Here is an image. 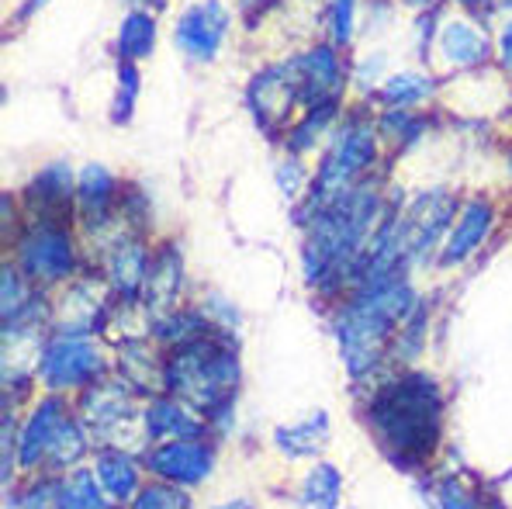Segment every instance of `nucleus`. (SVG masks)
<instances>
[{
	"label": "nucleus",
	"instance_id": "obj_40",
	"mask_svg": "<svg viewBox=\"0 0 512 509\" xmlns=\"http://www.w3.org/2000/svg\"><path fill=\"white\" fill-rule=\"evenodd\" d=\"M243 4V14H250V18H256V14H267L270 7L277 4V0H239Z\"/></svg>",
	"mask_w": 512,
	"mask_h": 509
},
{
	"label": "nucleus",
	"instance_id": "obj_34",
	"mask_svg": "<svg viewBox=\"0 0 512 509\" xmlns=\"http://www.w3.org/2000/svg\"><path fill=\"white\" fill-rule=\"evenodd\" d=\"M378 132L384 139H395L398 146H409L423 132V118H412L405 111H384L378 118Z\"/></svg>",
	"mask_w": 512,
	"mask_h": 509
},
{
	"label": "nucleus",
	"instance_id": "obj_38",
	"mask_svg": "<svg viewBox=\"0 0 512 509\" xmlns=\"http://www.w3.org/2000/svg\"><path fill=\"white\" fill-rule=\"evenodd\" d=\"M457 4H461L468 14H474V18H488V14L495 11V4H499V0H457Z\"/></svg>",
	"mask_w": 512,
	"mask_h": 509
},
{
	"label": "nucleus",
	"instance_id": "obj_36",
	"mask_svg": "<svg viewBox=\"0 0 512 509\" xmlns=\"http://www.w3.org/2000/svg\"><path fill=\"white\" fill-rule=\"evenodd\" d=\"M381 63H384V56H371V59H364V63L357 66V80H360V87H374V77H378Z\"/></svg>",
	"mask_w": 512,
	"mask_h": 509
},
{
	"label": "nucleus",
	"instance_id": "obj_5",
	"mask_svg": "<svg viewBox=\"0 0 512 509\" xmlns=\"http://www.w3.org/2000/svg\"><path fill=\"white\" fill-rule=\"evenodd\" d=\"M87 451L90 430L80 409H73L63 395L49 392L21 419L18 437H14V426H4V478H11L14 461L21 464V471L59 475L66 468H80V458Z\"/></svg>",
	"mask_w": 512,
	"mask_h": 509
},
{
	"label": "nucleus",
	"instance_id": "obj_19",
	"mask_svg": "<svg viewBox=\"0 0 512 509\" xmlns=\"http://www.w3.org/2000/svg\"><path fill=\"white\" fill-rule=\"evenodd\" d=\"M436 46H440L443 59H447L450 66H461V70L485 66L488 59H492V52H495L492 39H488L478 25H471V21H464V18L447 21V25L440 28V39H436Z\"/></svg>",
	"mask_w": 512,
	"mask_h": 509
},
{
	"label": "nucleus",
	"instance_id": "obj_42",
	"mask_svg": "<svg viewBox=\"0 0 512 509\" xmlns=\"http://www.w3.org/2000/svg\"><path fill=\"white\" fill-rule=\"evenodd\" d=\"M215 509H256V506L246 503V499H236V503H225V506H215Z\"/></svg>",
	"mask_w": 512,
	"mask_h": 509
},
{
	"label": "nucleus",
	"instance_id": "obj_27",
	"mask_svg": "<svg viewBox=\"0 0 512 509\" xmlns=\"http://www.w3.org/2000/svg\"><path fill=\"white\" fill-rule=\"evenodd\" d=\"M301 503L312 509H340L343 499V475L336 464L319 461L305 478H301Z\"/></svg>",
	"mask_w": 512,
	"mask_h": 509
},
{
	"label": "nucleus",
	"instance_id": "obj_4",
	"mask_svg": "<svg viewBox=\"0 0 512 509\" xmlns=\"http://www.w3.org/2000/svg\"><path fill=\"white\" fill-rule=\"evenodd\" d=\"M416 309L419 295L405 278L360 284L350 295V302L343 309H336L333 316V333L336 343H340L346 371L357 381L378 371L398 326L409 323Z\"/></svg>",
	"mask_w": 512,
	"mask_h": 509
},
{
	"label": "nucleus",
	"instance_id": "obj_15",
	"mask_svg": "<svg viewBox=\"0 0 512 509\" xmlns=\"http://www.w3.org/2000/svg\"><path fill=\"white\" fill-rule=\"evenodd\" d=\"M495 226V205L485 198H474L457 212L454 226L447 232V246L440 250V267H457L478 253V246L488 239Z\"/></svg>",
	"mask_w": 512,
	"mask_h": 509
},
{
	"label": "nucleus",
	"instance_id": "obj_20",
	"mask_svg": "<svg viewBox=\"0 0 512 509\" xmlns=\"http://www.w3.org/2000/svg\"><path fill=\"white\" fill-rule=\"evenodd\" d=\"M118 184L115 174L108 167H97L90 163L77 174V212L84 215L87 229H97L101 222H108L111 208L118 205Z\"/></svg>",
	"mask_w": 512,
	"mask_h": 509
},
{
	"label": "nucleus",
	"instance_id": "obj_17",
	"mask_svg": "<svg viewBox=\"0 0 512 509\" xmlns=\"http://www.w3.org/2000/svg\"><path fill=\"white\" fill-rule=\"evenodd\" d=\"M142 433L149 444H167V440H187V437H205V423L191 406H184L173 395H156L146 409H142Z\"/></svg>",
	"mask_w": 512,
	"mask_h": 509
},
{
	"label": "nucleus",
	"instance_id": "obj_37",
	"mask_svg": "<svg viewBox=\"0 0 512 509\" xmlns=\"http://www.w3.org/2000/svg\"><path fill=\"white\" fill-rule=\"evenodd\" d=\"M499 59H502V66L512 73V21L499 32Z\"/></svg>",
	"mask_w": 512,
	"mask_h": 509
},
{
	"label": "nucleus",
	"instance_id": "obj_28",
	"mask_svg": "<svg viewBox=\"0 0 512 509\" xmlns=\"http://www.w3.org/2000/svg\"><path fill=\"white\" fill-rule=\"evenodd\" d=\"M59 509H118L115 499L97 485L94 471L73 468L70 478L63 482V496H59Z\"/></svg>",
	"mask_w": 512,
	"mask_h": 509
},
{
	"label": "nucleus",
	"instance_id": "obj_29",
	"mask_svg": "<svg viewBox=\"0 0 512 509\" xmlns=\"http://www.w3.org/2000/svg\"><path fill=\"white\" fill-rule=\"evenodd\" d=\"M139 87H142V73L135 63H118V87H115V101H111V122L128 125L135 115V101H139Z\"/></svg>",
	"mask_w": 512,
	"mask_h": 509
},
{
	"label": "nucleus",
	"instance_id": "obj_23",
	"mask_svg": "<svg viewBox=\"0 0 512 509\" xmlns=\"http://www.w3.org/2000/svg\"><path fill=\"white\" fill-rule=\"evenodd\" d=\"M156 39H160L156 18L149 11H142V7H132V11L122 18V25H118L115 52L122 63H139V59L153 56Z\"/></svg>",
	"mask_w": 512,
	"mask_h": 509
},
{
	"label": "nucleus",
	"instance_id": "obj_6",
	"mask_svg": "<svg viewBox=\"0 0 512 509\" xmlns=\"http://www.w3.org/2000/svg\"><path fill=\"white\" fill-rule=\"evenodd\" d=\"M374 160H378V132H374V125L357 115L346 118L329 139V149L319 163V174L312 181L305 208H315L322 201L336 198V194L350 191L371 170Z\"/></svg>",
	"mask_w": 512,
	"mask_h": 509
},
{
	"label": "nucleus",
	"instance_id": "obj_26",
	"mask_svg": "<svg viewBox=\"0 0 512 509\" xmlns=\"http://www.w3.org/2000/svg\"><path fill=\"white\" fill-rule=\"evenodd\" d=\"M433 77L423 70H405V73H395L391 80H384L378 87V101L384 104L388 111H405V108H416L423 104L429 94H433Z\"/></svg>",
	"mask_w": 512,
	"mask_h": 509
},
{
	"label": "nucleus",
	"instance_id": "obj_14",
	"mask_svg": "<svg viewBox=\"0 0 512 509\" xmlns=\"http://www.w3.org/2000/svg\"><path fill=\"white\" fill-rule=\"evenodd\" d=\"M291 73H295V84L301 94V108H315V104L340 101L346 87V70L336 46H312L308 52L291 59Z\"/></svg>",
	"mask_w": 512,
	"mask_h": 509
},
{
	"label": "nucleus",
	"instance_id": "obj_43",
	"mask_svg": "<svg viewBox=\"0 0 512 509\" xmlns=\"http://www.w3.org/2000/svg\"><path fill=\"white\" fill-rule=\"evenodd\" d=\"M405 7H412V11H423V7H429L433 0H402Z\"/></svg>",
	"mask_w": 512,
	"mask_h": 509
},
{
	"label": "nucleus",
	"instance_id": "obj_18",
	"mask_svg": "<svg viewBox=\"0 0 512 509\" xmlns=\"http://www.w3.org/2000/svg\"><path fill=\"white\" fill-rule=\"evenodd\" d=\"M149 250L139 243V239H118L115 246L104 257V271H108V284L118 298L125 302H135L139 295H146V278H149Z\"/></svg>",
	"mask_w": 512,
	"mask_h": 509
},
{
	"label": "nucleus",
	"instance_id": "obj_33",
	"mask_svg": "<svg viewBox=\"0 0 512 509\" xmlns=\"http://www.w3.org/2000/svg\"><path fill=\"white\" fill-rule=\"evenodd\" d=\"M59 496H63V482L56 475H39L21 489L18 506L21 509H59Z\"/></svg>",
	"mask_w": 512,
	"mask_h": 509
},
{
	"label": "nucleus",
	"instance_id": "obj_21",
	"mask_svg": "<svg viewBox=\"0 0 512 509\" xmlns=\"http://www.w3.org/2000/svg\"><path fill=\"white\" fill-rule=\"evenodd\" d=\"M180 288H184V260L180 253L167 246V250L156 253L153 267H149V278H146V305L153 312V319L167 316L173 312L180 298Z\"/></svg>",
	"mask_w": 512,
	"mask_h": 509
},
{
	"label": "nucleus",
	"instance_id": "obj_3",
	"mask_svg": "<svg viewBox=\"0 0 512 509\" xmlns=\"http://www.w3.org/2000/svg\"><path fill=\"white\" fill-rule=\"evenodd\" d=\"M239 385H243L239 347L232 336H225L222 326L163 350V395L180 399L201 419L229 426Z\"/></svg>",
	"mask_w": 512,
	"mask_h": 509
},
{
	"label": "nucleus",
	"instance_id": "obj_32",
	"mask_svg": "<svg viewBox=\"0 0 512 509\" xmlns=\"http://www.w3.org/2000/svg\"><path fill=\"white\" fill-rule=\"evenodd\" d=\"M353 25H357V0H329L326 4V32L336 49L353 42Z\"/></svg>",
	"mask_w": 512,
	"mask_h": 509
},
{
	"label": "nucleus",
	"instance_id": "obj_24",
	"mask_svg": "<svg viewBox=\"0 0 512 509\" xmlns=\"http://www.w3.org/2000/svg\"><path fill=\"white\" fill-rule=\"evenodd\" d=\"M25 194L28 201H35L32 208H42V215H52L56 208L70 205V198H77V174L66 163H52L42 174H35Z\"/></svg>",
	"mask_w": 512,
	"mask_h": 509
},
{
	"label": "nucleus",
	"instance_id": "obj_16",
	"mask_svg": "<svg viewBox=\"0 0 512 509\" xmlns=\"http://www.w3.org/2000/svg\"><path fill=\"white\" fill-rule=\"evenodd\" d=\"M142 464L139 458H132V451H125V447L118 444H101L94 454V478L97 485H101L104 492H108V499H115V503H132L135 496L142 492Z\"/></svg>",
	"mask_w": 512,
	"mask_h": 509
},
{
	"label": "nucleus",
	"instance_id": "obj_31",
	"mask_svg": "<svg viewBox=\"0 0 512 509\" xmlns=\"http://www.w3.org/2000/svg\"><path fill=\"white\" fill-rule=\"evenodd\" d=\"M433 509H485V499L464 478H436Z\"/></svg>",
	"mask_w": 512,
	"mask_h": 509
},
{
	"label": "nucleus",
	"instance_id": "obj_35",
	"mask_svg": "<svg viewBox=\"0 0 512 509\" xmlns=\"http://www.w3.org/2000/svg\"><path fill=\"white\" fill-rule=\"evenodd\" d=\"M277 184H281V191L284 194H295L301 184H305V167H301V160L298 156H291L288 163H281V170H277Z\"/></svg>",
	"mask_w": 512,
	"mask_h": 509
},
{
	"label": "nucleus",
	"instance_id": "obj_39",
	"mask_svg": "<svg viewBox=\"0 0 512 509\" xmlns=\"http://www.w3.org/2000/svg\"><path fill=\"white\" fill-rule=\"evenodd\" d=\"M45 4H49V0H21V7L14 11V21H28L32 14H39Z\"/></svg>",
	"mask_w": 512,
	"mask_h": 509
},
{
	"label": "nucleus",
	"instance_id": "obj_44",
	"mask_svg": "<svg viewBox=\"0 0 512 509\" xmlns=\"http://www.w3.org/2000/svg\"><path fill=\"white\" fill-rule=\"evenodd\" d=\"M502 7H509V11H512V0H502Z\"/></svg>",
	"mask_w": 512,
	"mask_h": 509
},
{
	"label": "nucleus",
	"instance_id": "obj_13",
	"mask_svg": "<svg viewBox=\"0 0 512 509\" xmlns=\"http://www.w3.org/2000/svg\"><path fill=\"white\" fill-rule=\"evenodd\" d=\"M229 35V11L218 0L191 4L173 25V46L184 52L191 63H212L222 52Z\"/></svg>",
	"mask_w": 512,
	"mask_h": 509
},
{
	"label": "nucleus",
	"instance_id": "obj_12",
	"mask_svg": "<svg viewBox=\"0 0 512 509\" xmlns=\"http://www.w3.org/2000/svg\"><path fill=\"white\" fill-rule=\"evenodd\" d=\"M454 212H457L454 198H450L447 191H440V187L412 198L409 212L398 215V236H402L409 264L416 257H426L436 239H440V232L454 226Z\"/></svg>",
	"mask_w": 512,
	"mask_h": 509
},
{
	"label": "nucleus",
	"instance_id": "obj_41",
	"mask_svg": "<svg viewBox=\"0 0 512 509\" xmlns=\"http://www.w3.org/2000/svg\"><path fill=\"white\" fill-rule=\"evenodd\" d=\"M128 4L142 7V11H146V7H153V11H163V7H167V0H128Z\"/></svg>",
	"mask_w": 512,
	"mask_h": 509
},
{
	"label": "nucleus",
	"instance_id": "obj_22",
	"mask_svg": "<svg viewBox=\"0 0 512 509\" xmlns=\"http://www.w3.org/2000/svg\"><path fill=\"white\" fill-rule=\"evenodd\" d=\"M326 440H329V413L315 409L308 419L301 423H288L281 430H274V444L284 458L301 461V458H319L326 451Z\"/></svg>",
	"mask_w": 512,
	"mask_h": 509
},
{
	"label": "nucleus",
	"instance_id": "obj_25",
	"mask_svg": "<svg viewBox=\"0 0 512 509\" xmlns=\"http://www.w3.org/2000/svg\"><path fill=\"white\" fill-rule=\"evenodd\" d=\"M336 115H340V101H326V104H315V108H305V118L291 125L288 139H284L288 153L301 156V153H308V149L319 146V139L336 125Z\"/></svg>",
	"mask_w": 512,
	"mask_h": 509
},
{
	"label": "nucleus",
	"instance_id": "obj_9",
	"mask_svg": "<svg viewBox=\"0 0 512 509\" xmlns=\"http://www.w3.org/2000/svg\"><path fill=\"white\" fill-rule=\"evenodd\" d=\"M218 461V447L208 437H187V440H167L153 444L142 454V464L153 478L180 489H198L212 478Z\"/></svg>",
	"mask_w": 512,
	"mask_h": 509
},
{
	"label": "nucleus",
	"instance_id": "obj_10",
	"mask_svg": "<svg viewBox=\"0 0 512 509\" xmlns=\"http://www.w3.org/2000/svg\"><path fill=\"white\" fill-rule=\"evenodd\" d=\"M80 416H84L90 437H101L108 444L122 447V433L132 423H142V413L132 399V385H115V381L101 378L84 392L80 399Z\"/></svg>",
	"mask_w": 512,
	"mask_h": 509
},
{
	"label": "nucleus",
	"instance_id": "obj_8",
	"mask_svg": "<svg viewBox=\"0 0 512 509\" xmlns=\"http://www.w3.org/2000/svg\"><path fill=\"white\" fill-rule=\"evenodd\" d=\"M104 378V354L87 333L56 329L39 347V381L49 392H87Z\"/></svg>",
	"mask_w": 512,
	"mask_h": 509
},
{
	"label": "nucleus",
	"instance_id": "obj_7",
	"mask_svg": "<svg viewBox=\"0 0 512 509\" xmlns=\"http://www.w3.org/2000/svg\"><path fill=\"white\" fill-rule=\"evenodd\" d=\"M14 267L35 284H63L73 278L80 267L77 243H73L70 229L56 219V215H39L28 229H21L18 243H14Z\"/></svg>",
	"mask_w": 512,
	"mask_h": 509
},
{
	"label": "nucleus",
	"instance_id": "obj_1",
	"mask_svg": "<svg viewBox=\"0 0 512 509\" xmlns=\"http://www.w3.org/2000/svg\"><path fill=\"white\" fill-rule=\"evenodd\" d=\"M384 222V198L374 184H353L350 191L301 212L305 243H301V271L319 291L350 288L357 278L360 257L371 246Z\"/></svg>",
	"mask_w": 512,
	"mask_h": 509
},
{
	"label": "nucleus",
	"instance_id": "obj_2",
	"mask_svg": "<svg viewBox=\"0 0 512 509\" xmlns=\"http://www.w3.org/2000/svg\"><path fill=\"white\" fill-rule=\"evenodd\" d=\"M364 419L398 468H419L436 454L443 433V388L426 371L388 378L367 402Z\"/></svg>",
	"mask_w": 512,
	"mask_h": 509
},
{
	"label": "nucleus",
	"instance_id": "obj_11",
	"mask_svg": "<svg viewBox=\"0 0 512 509\" xmlns=\"http://www.w3.org/2000/svg\"><path fill=\"white\" fill-rule=\"evenodd\" d=\"M301 104L295 73L288 63L277 66H263L260 73H253L250 87H246V108L256 118L260 129H281L291 125V115Z\"/></svg>",
	"mask_w": 512,
	"mask_h": 509
},
{
	"label": "nucleus",
	"instance_id": "obj_30",
	"mask_svg": "<svg viewBox=\"0 0 512 509\" xmlns=\"http://www.w3.org/2000/svg\"><path fill=\"white\" fill-rule=\"evenodd\" d=\"M128 509H194V499L187 496V489L170 482H146L139 496L128 503Z\"/></svg>",
	"mask_w": 512,
	"mask_h": 509
}]
</instances>
